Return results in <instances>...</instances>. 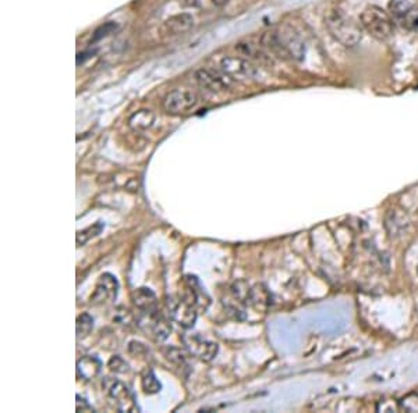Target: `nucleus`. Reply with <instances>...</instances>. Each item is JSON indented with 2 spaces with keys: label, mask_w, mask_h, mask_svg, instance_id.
I'll return each mask as SVG.
<instances>
[{
  "label": "nucleus",
  "mask_w": 418,
  "mask_h": 413,
  "mask_svg": "<svg viewBox=\"0 0 418 413\" xmlns=\"http://www.w3.org/2000/svg\"><path fill=\"white\" fill-rule=\"evenodd\" d=\"M263 42L279 57L301 60L305 54V46L301 38L292 28H279L264 35Z\"/></svg>",
  "instance_id": "1"
},
{
  "label": "nucleus",
  "mask_w": 418,
  "mask_h": 413,
  "mask_svg": "<svg viewBox=\"0 0 418 413\" xmlns=\"http://www.w3.org/2000/svg\"><path fill=\"white\" fill-rule=\"evenodd\" d=\"M326 27L334 39L348 48L356 46L363 37L360 24L341 10H333L327 14Z\"/></svg>",
  "instance_id": "2"
},
{
  "label": "nucleus",
  "mask_w": 418,
  "mask_h": 413,
  "mask_svg": "<svg viewBox=\"0 0 418 413\" xmlns=\"http://www.w3.org/2000/svg\"><path fill=\"white\" fill-rule=\"evenodd\" d=\"M137 324L149 339L156 343L164 341L172 333L171 321L158 310V308L151 310H140Z\"/></svg>",
  "instance_id": "3"
},
{
  "label": "nucleus",
  "mask_w": 418,
  "mask_h": 413,
  "mask_svg": "<svg viewBox=\"0 0 418 413\" xmlns=\"http://www.w3.org/2000/svg\"><path fill=\"white\" fill-rule=\"evenodd\" d=\"M361 26L378 41H386L393 34V20L378 6L367 8L361 14Z\"/></svg>",
  "instance_id": "4"
},
{
  "label": "nucleus",
  "mask_w": 418,
  "mask_h": 413,
  "mask_svg": "<svg viewBox=\"0 0 418 413\" xmlns=\"http://www.w3.org/2000/svg\"><path fill=\"white\" fill-rule=\"evenodd\" d=\"M102 387L112 401L116 402V406L122 412H138V406L133 392L129 387L115 377H105Z\"/></svg>",
  "instance_id": "5"
},
{
  "label": "nucleus",
  "mask_w": 418,
  "mask_h": 413,
  "mask_svg": "<svg viewBox=\"0 0 418 413\" xmlns=\"http://www.w3.org/2000/svg\"><path fill=\"white\" fill-rule=\"evenodd\" d=\"M198 105V97L189 90H176L164 98L163 108L167 114L180 116L194 110Z\"/></svg>",
  "instance_id": "6"
},
{
  "label": "nucleus",
  "mask_w": 418,
  "mask_h": 413,
  "mask_svg": "<svg viewBox=\"0 0 418 413\" xmlns=\"http://www.w3.org/2000/svg\"><path fill=\"white\" fill-rule=\"evenodd\" d=\"M389 9L403 28L418 31V0H390Z\"/></svg>",
  "instance_id": "7"
},
{
  "label": "nucleus",
  "mask_w": 418,
  "mask_h": 413,
  "mask_svg": "<svg viewBox=\"0 0 418 413\" xmlns=\"http://www.w3.org/2000/svg\"><path fill=\"white\" fill-rule=\"evenodd\" d=\"M167 310H169L171 317L183 328L194 327L198 317V309L194 305L186 302L179 295L176 298H169V301H167Z\"/></svg>",
  "instance_id": "8"
},
{
  "label": "nucleus",
  "mask_w": 418,
  "mask_h": 413,
  "mask_svg": "<svg viewBox=\"0 0 418 413\" xmlns=\"http://www.w3.org/2000/svg\"><path fill=\"white\" fill-rule=\"evenodd\" d=\"M184 345L190 355L198 358L202 362H211L216 358L219 352V345L201 334H187L183 337Z\"/></svg>",
  "instance_id": "9"
},
{
  "label": "nucleus",
  "mask_w": 418,
  "mask_h": 413,
  "mask_svg": "<svg viewBox=\"0 0 418 413\" xmlns=\"http://www.w3.org/2000/svg\"><path fill=\"white\" fill-rule=\"evenodd\" d=\"M196 79L204 90L211 92H223L233 85V79L220 70L201 68L196 72Z\"/></svg>",
  "instance_id": "10"
},
{
  "label": "nucleus",
  "mask_w": 418,
  "mask_h": 413,
  "mask_svg": "<svg viewBox=\"0 0 418 413\" xmlns=\"http://www.w3.org/2000/svg\"><path fill=\"white\" fill-rule=\"evenodd\" d=\"M219 70L229 75L231 79L234 78H254L257 74L256 67L248 60L237 56H225L219 60Z\"/></svg>",
  "instance_id": "11"
},
{
  "label": "nucleus",
  "mask_w": 418,
  "mask_h": 413,
  "mask_svg": "<svg viewBox=\"0 0 418 413\" xmlns=\"http://www.w3.org/2000/svg\"><path fill=\"white\" fill-rule=\"evenodd\" d=\"M119 292V281L111 273H104L97 285L95 291L91 295V303L93 305H105L108 302H112L117 298Z\"/></svg>",
  "instance_id": "12"
},
{
  "label": "nucleus",
  "mask_w": 418,
  "mask_h": 413,
  "mask_svg": "<svg viewBox=\"0 0 418 413\" xmlns=\"http://www.w3.org/2000/svg\"><path fill=\"white\" fill-rule=\"evenodd\" d=\"M272 303H274V296L264 284H256L251 287L247 305L256 308L257 310H267Z\"/></svg>",
  "instance_id": "13"
},
{
  "label": "nucleus",
  "mask_w": 418,
  "mask_h": 413,
  "mask_svg": "<svg viewBox=\"0 0 418 413\" xmlns=\"http://www.w3.org/2000/svg\"><path fill=\"white\" fill-rule=\"evenodd\" d=\"M102 370V362L93 355H87L77 362V373L84 380L95 379Z\"/></svg>",
  "instance_id": "14"
},
{
  "label": "nucleus",
  "mask_w": 418,
  "mask_h": 413,
  "mask_svg": "<svg viewBox=\"0 0 418 413\" xmlns=\"http://www.w3.org/2000/svg\"><path fill=\"white\" fill-rule=\"evenodd\" d=\"M194 26V19L189 13L176 14L164 21V30L171 35H179L187 32Z\"/></svg>",
  "instance_id": "15"
},
{
  "label": "nucleus",
  "mask_w": 418,
  "mask_h": 413,
  "mask_svg": "<svg viewBox=\"0 0 418 413\" xmlns=\"http://www.w3.org/2000/svg\"><path fill=\"white\" fill-rule=\"evenodd\" d=\"M386 228L390 234V236H400L406 232L408 227V220L404 213H400L399 210H389L386 214Z\"/></svg>",
  "instance_id": "16"
},
{
  "label": "nucleus",
  "mask_w": 418,
  "mask_h": 413,
  "mask_svg": "<svg viewBox=\"0 0 418 413\" xmlns=\"http://www.w3.org/2000/svg\"><path fill=\"white\" fill-rule=\"evenodd\" d=\"M131 298L138 310H151L156 308V295L151 288H137L134 290Z\"/></svg>",
  "instance_id": "17"
},
{
  "label": "nucleus",
  "mask_w": 418,
  "mask_h": 413,
  "mask_svg": "<svg viewBox=\"0 0 418 413\" xmlns=\"http://www.w3.org/2000/svg\"><path fill=\"white\" fill-rule=\"evenodd\" d=\"M153 123H155V114L148 109H141L129 119V125L134 131H145L151 128Z\"/></svg>",
  "instance_id": "18"
},
{
  "label": "nucleus",
  "mask_w": 418,
  "mask_h": 413,
  "mask_svg": "<svg viewBox=\"0 0 418 413\" xmlns=\"http://www.w3.org/2000/svg\"><path fill=\"white\" fill-rule=\"evenodd\" d=\"M163 356L167 362H171L172 365L184 369L189 367V356L184 351H182L178 347H166L163 348Z\"/></svg>",
  "instance_id": "19"
},
{
  "label": "nucleus",
  "mask_w": 418,
  "mask_h": 413,
  "mask_svg": "<svg viewBox=\"0 0 418 413\" xmlns=\"http://www.w3.org/2000/svg\"><path fill=\"white\" fill-rule=\"evenodd\" d=\"M94 328V319L88 313H82L77 317L75 323V332L78 339H86L91 334Z\"/></svg>",
  "instance_id": "20"
},
{
  "label": "nucleus",
  "mask_w": 418,
  "mask_h": 413,
  "mask_svg": "<svg viewBox=\"0 0 418 413\" xmlns=\"http://www.w3.org/2000/svg\"><path fill=\"white\" fill-rule=\"evenodd\" d=\"M104 228H105V224H104L102 221H98V223H95L94 225H91V227H88V228H86V230L78 231V232H77V243H78V245L87 243V242L91 241L93 238L98 236V235L104 231Z\"/></svg>",
  "instance_id": "21"
},
{
  "label": "nucleus",
  "mask_w": 418,
  "mask_h": 413,
  "mask_svg": "<svg viewBox=\"0 0 418 413\" xmlns=\"http://www.w3.org/2000/svg\"><path fill=\"white\" fill-rule=\"evenodd\" d=\"M141 387L144 390L145 394L148 395H153V394H158L160 390H162V384L160 381L156 379V376L153 374L152 370H148L142 379H141Z\"/></svg>",
  "instance_id": "22"
},
{
  "label": "nucleus",
  "mask_w": 418,
  "mask_h": 413,
  "mask_svg": "<svg viewBox=\"0 0 418 413\" xmlns=\"http://www.w3.org/2000/svg\"><path fill=\"white\" fill-rule=\"evenodd\" d=\"M117 30H119V24H117V23H113V21H109V23L101 26V27L95 31V34H94V37H93V39H91V45L95 43V42H98V41H101L102 38L109 37L111 34H113V32L117 31Z\"/></svg>",
  "instance_id": "23"
},
{
  "label": "nucleus",
  "mask_w": 418,
  "mask_h": 413,
  "mask_svg": "<svg viewBox=\"0 0 418 413\" xmlns=\"http://www.w3.org/2000/svg\"><path fill=\"white\" fill-rule=\"evenodd\" d=\"M399 406L401 410H406V412H418V394L415 392H411V394H407L406 396H403L400 401H399Z\"/></svg>",
  "instance_id": "24"
},
{
  "label": "nucleus",
  "mask_w": 418,
  "mask_h": 413,
  "mask_svg": "<svg viewBox=\"0 0 418 413\" xmlns=\"http://www.w3.org/2000/svg\"><path fill=\"white\" fill-rule=\"evenodd\" d=\"M129 354L134 358H145L149 354V350L145 344L140 343V341H131L129 344Z\"/></svg>",
  "instance_id": "25"
},
{
  "label": "nucleus",
  "mask_w": 418,
  "mask_h": 413,
  "mask_svg": "<svg viewBox=\"0 0 418 413\" xmlns=\"http://www.w3.org/2000/svg\"><path fill=\"white\" fill-rule=\"evenodd\" d=\"M108 367L115 372V373H127L130 370L127 362L122 358V356H113L109 363H108Z\"/></svg>",
  "instance_id": "26"
},
{
  "label": "nucleus",
  "mask_w": 418,
  "mask_h": 413,
  "mask_svg": "<svg viewBox=\"0 0 418 413\" xmlns=\"http://www.w3.org/2000/svg\"><path fill=\"white\" fill-rule=\"evenodd\" d=\"M75 398H77V412H94V407L88 403L87 399L81 398L79 395H77Z\"/></svg>",
  "instance_id": "27"
},
{
  "label": "nucleus",
  "mask_w": 418,
  "mask_h": 413,
  "mask_svg": "<svg viewBox=\"0 0 418 413\" xmlns=\"http://www.w3.org/2000/svg\"><path fill=\"white\" fill-rule=\"evenodd\" d=\"M94 54V52H84V53H78L77 56V64H81L86 61L87 59H90Z\"/></svg>",
  "instance_id": "28"
},
{
  "label": "nucleus",
  "mask_w": 418,
  "mask_h": 413,
  "mask_svg": "<svg viewBox=\"0 0 418 413\" xmlns=\"http://www.w3.org/2000/svg\"><path fill=\"white\" fill-rule=\"evenodd\" d=\"M212 3H213L216 8H223L225 5L229 3V0H212Z\"/></svg>",
  "instance_id": "29"
},
{
  "label": "nucleus",
  "mask_w": 418,
  "mask_h": 413,
  "mask_svg": "<svg viewBox=\"0 0 418 413\" xmlns=\"http://www.w3.org/2000/svg\"><path fill=\"white\" fill-rule=\"evenodd\" d=\"M189 5L190 6H196L197 5V0H189Z\"/></svg>",
  "instance_id": "30"
},
{
  "label": "nucleus",
  "mask_w": 418,
  "mask_h": 413,
  "mask_svg": "<svg viewBox=\"0 0 418 413\" xmlns=\"http://www.w3.org/2000/svg\"><path fill=\"white\" fill-rule=\"evenodd\" d=\"M417 273H418V268H417Z\"/></svg>",
  "instance_id": "31"
}]
</instances>
